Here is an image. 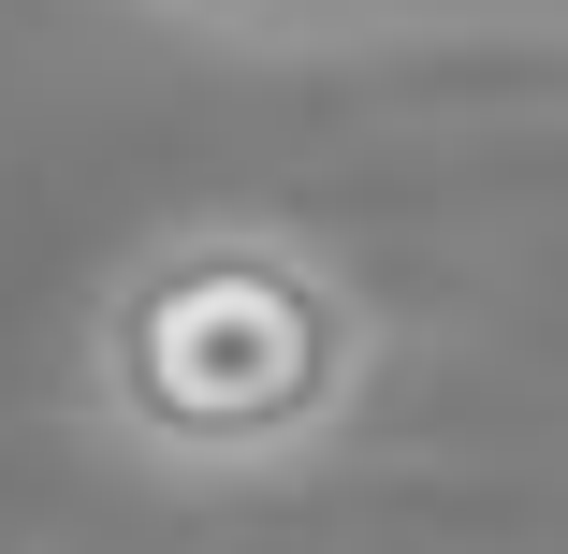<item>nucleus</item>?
<instances>
[{
    "label": "nucleus",
    "instance_id": "obj_2",
    "mask_svg": "<svg viewBox=\"0 0 568 554\" xmlns=\"http://www.w3.org/2000/svg\"><path fill=\"white\" fill-rule=\"evenodd\" d=\"M204 16H263V0H204Z\"/></svg>",
    "mask_w": 568,
    "mask_h": 554
},
{
    "label": "nucleus",
    "instance_id": "obj_1",
    "mask_svg": "<svg viewBox=\"0 0 568 554\" xmlns=\"http://www.w3.org/2000/svg\"><path fill=\"white\" fill-rule=\"evenodd\" d=\"M379 394L365 278L292 219H161L88 306V423L146 482L248 496L321 467Z\"/></svg>",
    "mask_w": 568,
    "mask_h": 554
}]
</instances>
